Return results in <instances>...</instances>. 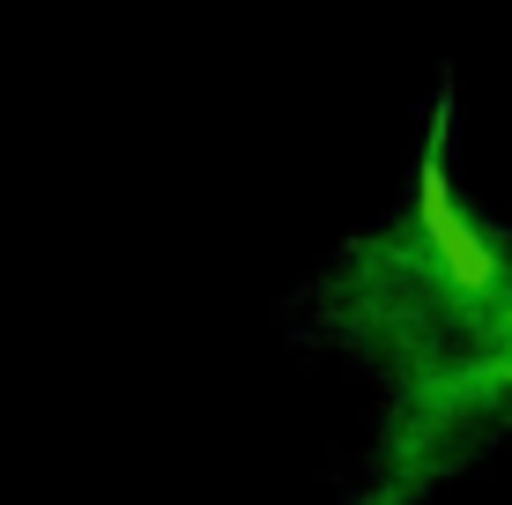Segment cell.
<instances>
[{
	"label": "cell",
	"instance_id": "obj_1",
	"mask_svg": "<svg viewBox=\"0 0 512 505\" xmlns=\"http://www.w3.org/2000/svg\"><path fill=\"white\" fill-rule=\"evenodd\" d=\"M327 320L372 402L364 483L416 505L512 446V216L431 127L334 268Z\"/></svg>",
	"mask_w": 512,
	"mask_h": 505
}]
</instances>
